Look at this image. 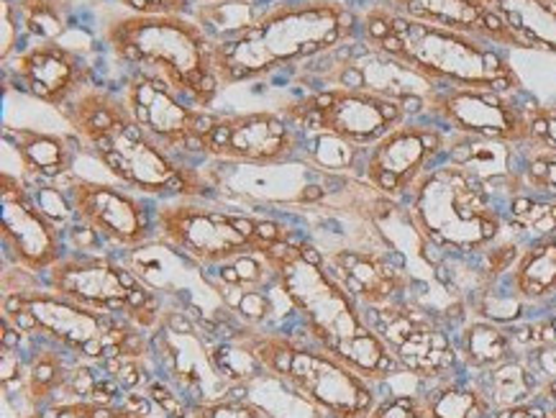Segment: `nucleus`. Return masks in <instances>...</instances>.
<instances>
[{"label": "nucleus", "mask_w": 556, "mask_h": 418, "mask_svg": "<svg viewBox=\"0 0 556 418\" xmlns=\"http://www.w3.org/2000/svg\"><path fill=\"white\" fill-rule=\"evenodd\" d=\"M116 418H152V416H147V414H139V410L128 408L126 403H124V406H118V414H116Z\"/></svg>", "instance_id": "obj_48"}, {"label": "nucleus", "mask_w": 556, "mask_h": 418, "mask_svg": "<svg viewBox=\"0 0 556 418\" xmlns=\"http://www.w3.org/2000/svg\"><path fill=\"white\" fill-rule=\"evenodd\" d=\"M523 49L556 54V5L546 0H484Z\"/></svg>", "instance_id": "obj_26"}, {"label": "nucleus", "mask_w": 556, "mask_h": 418, "mask_svg": "<svg viewBox=\"0 0 556 418\" xmlns=\"http://www.w3.org/2000/svg\"><path fill=\"white\" fill-rule=\"evenodd\" d=\"M324 259L362 308H382L405 301L410 278L390 246H341L324 254Z\"/></svg>", "instance_id": "obj_22"}, {"label": "nucleus", "mask_w": 556, "mask_h": 418, "mask_svg": "<svg viewBox=\"0 0 556 418\" xmlns=\"http://www.w3.org/2000/svg\"><path fill=\"white\" fill-rule=\"evenodd\" d=\"M3 318L18 326L24 334H39L62 346L75 357L109 363L116 357L141 359L147 354V339L141 326L124 316L80 306L49 290L13 288L3 295Z\"/></svg>", "instance_id": "obj_7"}, {"label": "nucleus", "mask_w": 556, "mask_h": 418, "mask_svg": "<svg viewBox=\"0 0 556 418\" xmlns=\"http://www.w3.org/2000/svg\"><path fill=\"white\" fill-rule=\"evenodd\" d=\"M493 418H552V416H548V410L541 406L539 401H531V403H526V406L495 410Z\"/></svg>", "instance_id": "obj_46"}, {"label": "nucleus", "mask_w": 556, "mask_h": 418, "mask_svg": "<svg viewBox=\"0 0 556 418\" xmlns=\"http://www.w3.org/2000/svg\"><path fill=\"white\" fill-rule=\"evenodd\" d=\"M190 418H269V414L260 403L249 398L247 385H241L237 393L226 395V398L195 403L190 408Z\"/></svg>", "instance_id": "obj_37"}, {"label": "nucleus", "mask_w": 556, "mask_h": 418, "mask_svg": "<svg viewBox=\"0 0 556 418\" xmlns=\"http://www.w3.org/2000/svg\"><path fill=\"white\" fill-rule=\"evenodd\" d=\"M531 105H520L516 96L488 88L441 85L426 98L420 116L444 126L454 137L503 141L531 147Z\"/></svg>", "instance_id": "obj_14"}, {"label": "nucleus", "mask_w": 556, "mask_h": 418, "mask_svg": "<svg viewBox=\"0 0 556 418\" xmlns=\"http://www.w3.org/2000/svg\"><path fill=\"white\" fill-rule=\"evenodd\" d=\"M359 34L437 85L488 88L508 96L523 90L505 49L452 28L405 18L382 3L359 11Z\"/></svg>", "instance_id": "obj_4"}, {"label": "nucleus", "mask_w": 556, "mask_h": 418, "mask_svg": "<svg viewBox=\"0 0 556 418\" xmlns=\"http://www.w3.org/2000/svg\"><path fill=\"white\" fill-rule=\"evenodd\" d=\"M154 233L195 265L265 254L269 246L295 239V229L277 218L213 208L203 201H173L154 211Z\"/></svg>", "instance_id": "obj_9"}, {"label": "nucleus", "mask_w": 556, "mask_h": 418, "mask_svg": "<svg viewBox=\"0 0 556 418\" xmlns=\"http://www.w3.org/2000/svg\"><path fill=\"white\" fill-rule=\"evenodd\" d=\"M546 3H552V5H556V0H546Z\"/></svg>", "instance_id": "obj_50"}, {"label": "nucleus", "mask_w": 556, "mask_h": 418, "mask_svg": "<svg viewBox=\"0 0 556 418\" xmlns=\"http://www.w3.org/2000/svg\"><path fill=\"white\" fill-rule=\"evenodd\" d=\"M21 28L37 41H60L70 28V0H13Z\"/></svg>", "instance_id": "obj_32"}, {"label": "nucleus", "mask_w": 556, "mask_h": 418, "mask_svg": "<svg viewBox=\"0 0 556 418\" xmlns=\"http://www.w3.org/2000/svg\"><path fill=\"white\" fill-rule=\"evenodd\" d=\"M60 188L75 221L98 239L124 250H139L152 239L154 214H149L144 201L128 188L85 177H70Z\"/></svg>", "instance_id": "obj_18"}, {"label": "nucleus", "mask_w": 556, "mask_h": 418, "mask_svg": "<svg viewBox=\"0 0 556 418\" xmlns=\"http://www.w3.org/2000/svg\"><path fill=\"white\" fill-rule=\"evenodd\" d=\"M73 370H75V365L67 363L62 352L41 350L34 354V357L28 359V367H26L28 401H31L34 406L47 403L54 393L64 391V385H67Z\"/></svg>", "instance_id": "obj_34"}, {"label": "nucleus", "mask_w": 556, "mask_h": 418, "mask_svg": "<svg viewBox=\"0 0 556 418\" xmlns=\"http://www.w3.org/2000/svg\"><path fill=\"white\" fill-rule=\"evenodd\" d=\"M260 13L262 11L254 9V0H226V3H201L195 18L213 39V45H218V41L233 39L247 26H252Z\"/></svg>", "instance_id": "obj_33"}, {"label": "nucleus", "mask_w": 556, "mask_h": 418, "mask_svg": "<svg viewBox=\"0 0 556 418\" xmlns=\"http://www.w3.org/2000/svg\"><path fill=\"white\" fill-rule=\"evenodd\" d=\"M5 144L13 147L18 165L24 169L28 186L54 188L70 180L77 154L83 152L80 139L70 134H56L45 129H28V126H5Z\"/></svg>", "instance_id": "obj_24"}, {"label": "nucleus", "mask_w": 556, "mask_h": 418, "mask_svg": "<svg viewBox=\"0 0 556 418\" xmlns=\"http://www.w3.org/2000/svg\"><path fill=\"white\" fill-rule=\"evenodd\" d=\"M18 31H24V28H21L16 5H13V0H3V52H0L3 65H9L13 49L18 45Z\"/></svg>", "instance_id": "obj_43"}, {"label": "nucleus", "mask_w": 556, "mask_h": 418, "mask_svg": "<svg viewBox=\"0 0 556 418\" xmlns=\"http://www.w3.org/2000/svg\"><path fill=\"white\" fill-rule=\"evenodd\" d=\"M13 85L34 101L62 111L77 96L92 88L96 69L83 52L60 45V41H37L5 67Z\"/></svg>", "instance_id": "obj_21"}, {"label": "nucleus", "mask_w": 556, "mask_h": 418, "mask_svg": "<svg viewBox=\"0 0 556 418\" xmlns=\"http://www.w3.org/2000/svg\"><path fill=\"white\" fill-rule=\"evenodd\" d=\"M98 403L90 401H70V403H49V406L34 410L26 418H96Z\"/></svg>", "instance_id": "obj_40"}, {"label": "nucleus", "mask_w": 556, "mask_h": 418, "mask_svg": "<svg viewBox=\"0 0 556 418\" xmlns=\"http://www.w3.org/2000/svg\"><path fill=\"white\" fill-rule=\"evenodd\" d=\"M60 113L85 152L101 162L118 186L162 201H205L216 193L208 175L149 137L124 98L111 90L92 85Z\"/></svg>", "instance_id": "obj_2"}, {"label": "nucleus", "mask_w": 556, "mask_h": 418, "mask_svg": "<svg viewBox=\"0 0 556 418\" xmlns=\"http://www.w3.org/2000/svg\"><path fill=\"white\" fill-rule=\"evenodd\" d=\"M497 282H484V286L477 290V301H475V314L484 318V321H495L503 326L518 324L523 318V311L529 303L520 297L513 286L508 282V290L497 288Z\"/></svg>", "instance_id": "obj_35"}, {"label": "nucleus", "mask_w": 556, "mask_h": 418, "mask_svg": "<svg viewBox=\"0 0 556 418\" xmlns=\"http://www.w3.org/2000/svg\"><path fill=\"white\" fill-rule=\"evenodd\" d=\"M367 418H429L424 395H390L377 401Z\"/></svg>", "instance_id": "obj_38"}, {"label": "nucleus", "mask_w": 556, "mask_h": 418, "mask_svg": "<svg viewBox=\"0 0 556 418\" xmlns=\"http://www.w3.org/2000/svg\"><path fill=\"white\" fill-rule=\"evenodd\" d=\"M262 257L273 267L275 286L288 297L292 311L301 314L313 342L372 382L401 372L390 346L369 326L352 293L326 267L316 246L295 237L269 246Z\"/></svg>", "instance_id": "obj_1"}, {"label": "nucleus", "mask_w": 556, "mask_h": 418, "mask_svg": "<svg viewBox=\"0 0 556 418\" xmlns=\"http://www.w3.org/2000/svg\"><path fill=\"white\" fill-rule=\"evenodd\" d=\"M503 216L505 229L518 233V237H529V242L556 231V203L533 195L529 190L510 195L505 201Z\"/></svg>", "instance_id": "obj_31"}, {"label": "nucleus", "mask_w": 556, "mask_h": 418, "mask_svg": "<svg viewBox=\"0 0 556 418\" xmlns=\"http://www.w3.org/2000/svg\"><path fill=\"white\" fill-rule=\"evenodd\" d=\"M124 101L149 137L177 157L198 154V131L205 111L177 93L165 77L134 69L126 80Z\"/></svg>", "instance_id": "obj_19"}, {"label": "nucleus", "mask_w": 556, "mask_h": 418, "mask_svg": "<svg viewBox=\"0 0 556 418\" xmlns=\"http://www.w3.org/2000/svg\"><path fill=\"white\" fill-rule=\"evenodd\" d=\"M520 180H523V190L556 203V152L541 147H523Z\"/></svg>", "instance_id": "obj_36"}, {"label": "nucleus", "mask_w": 556, "mask_h": 418, "mask_svg": "<svg viewBox=\"0 0 556 418\" xmlns=\"http://www.w3.org/2000/svg\"><path fill=\"white\" fill-rule=\"evenodd\" d=\"M429 418H493L495 408L484 398L480 385L472 380L444 378L433 382L431 391L424 393Z\"/></svg>", "instance_id": "obj_30"}, {"label": "nucleus", "mask_w": 556, "mask_h": 418, "mask_svg": "<svg viewBox=\"0 0 556 418\" xmlns=\"http://www.w3.org/2000/svg\"><path fill=\"white\" fill-rule=\"evenodd\" d=\"M280 113L305 137H331L359 149H369L395 126L418 116V111L403 101L346 88L308 90L282 103Z\"/></svg>", "instance_id": "obj_11"}, {"label": "nucleus", "mask_w": 556, "mask_h": 418, "mask_svg": "<svg viewBox=\"0 0 556 418\" xmlns=\"http://www.w3.org/2000/svg\"><path fill=\"white\" fill-rule=\"evenodd\" d=\"M380 3L420 24L452 28L501 49H523L520 39L484 0H380Z\"/></svg>", "instance_id": "obj_23"}, {"label": "nucleus", "mask_w": 556, "mask_h": 418, "mask_svg": "<svg viewBox=\"0 0 556 418\" xmlns=\"http://www.w3.org/2000/svg\"><path fill=\"white\" fill-rule=\"evenodd\" d=\"M405 216L420 242L437 252L484 254L501 242L503 208L480 177L452 160H441L405 198Z\"/></svg>", "instance_id": "obj_6"}, {"label": "nucleus", "mask_w": 556, "mask_h": 418, "mask_svg": "<svg viewBox=\"0 0 556 418\" xmlns=\"http://www.w3.org/2000/svg\"><path fill=\"white\" fill-rule=\"evenodd\" d=\"M536 401L548 410V416L556 418V380H544V382H541Z\"/></svg>", "instance_id": "obj_47"}, {"label": "nucleus", "mask_w": 556, "mask_h": 418, "mask_svg": "<svg viewBox=\"0 0 556 418\" xmlns=\"http://www.w3.org/2000/svg\"><path fill=\"white\" fill-rule=\"evenodd\" d=\"M241 344L305 403L331 418H367L377 406L375 382L362 378L324 346L282 334H237Z\"/></svg>", "instance_id": "obj_8"}, {"label": "nucleus", "mask_w": 556, "mask_h": 418, "mask_svg": "<svg viewBox=\"0 0 556 418\" xmlns=\"http://www.w3.org/2000/svg\"><path fill=\"white\" fill-rule=\"evenodd\" d=\"M154 329V350L162 365L177 380V385L195 395L198 403L226 398L239 391L241 385H231L220 372L213 346L203 342L201 329H195V321L188 314L165 311Z\"/></svg>", "instance_id": "obj_20"}, {"label": "nucleus", "mask_w": 556, "mask_h": 418, "mask_svg": "<svg viewBox=\"0 0 556 418\" xmlns=\"http://www.w3.org/2000/svg\"><path fill=\"white\" fill-rule=\"evenodd\" d=\"M359 37V11L344 0H282L233 39L216 45L220 85L265 80L277 69L301 67Z\"/></svg>", "instance_id": "obj_3"}, {"label": "nucleus", "mask_w": 556, "mask_h": 418, "mask_svg": "<svg viewBox=\"0 0 556 418\" xmlns=\"http://www.w3.org/2000/svg\"><path fill=\"white\" fill-rule=\"evenodd\" d=\"M103 45L121 65L165 77L203 111H211L224 90L216 45L198 21L182 13H118L103 24Z\"/></svg>", "instance_id": "obj_5"}, {"label": "nucleus", "mask_w": 556, "mask_h": 418, "mask_svg": "<svg viewBox=\"0 0 556 418\" xmlns=\"http://www.w3.org/2000/svg\"><path fill=\"white\" fill-rule=\"evenodd\" d=\"M295 80L303 85L305 93L308 90H326V88H346L359 90V93H372L380 98H392V101H403L424 113V103L433 90L441 85L431 83L416 69L405 65L380 47L369 45V41L356 37L346 45H341L331 52L316 56V60L305 62L298 69Z\"/></svg>", "instance_id": "obj_10"}, {"label": "nucleus", "mask_w": 556, "mask_h": 418, "mask_svg": "<svg viewBox=\"0 0 556 418\" xmlns=\"http://www.w3.org/2000/svg\"><path fill=\"white\" fill-rule=\"evenodd\" d=\"M446 160L456 162V165L467 167L469 173L488 186L493 193L516 195L523 190V180H520V160H523V147L503 144V141L490 139H475V137H454L448 139Z\"/></svg>", "instance_id": "obj_25"}, {"label": "nucleus", "mask_w": 556, "mask_h": 418, "mask_svg": "<svg viewBox=\"0 0 556 418\" xmlns=\"http://www.w3.org/2000/svg\"><path fill=\"white\" fill-rule=\"evenodd\" d=\"M531 147L556 152V105H531Z\"/></svg>", "instance_id": "obj_39"}, {"label": "nucleus", "mask_w": 556, "mask_h": 418, "mask_svg": "<svg viewBox=\"0 0 556 418\" xmlns=\"http://www.w3.org/2000/svg\"><path fill=\"white\" fill-rule=\"evenodd\" d=\"M305 134L280 111H205L198 154L252 167H280L303 154Z\"/></svg>", "instance_id": "obj_13"}, {"label": "nucleus", "mask_w": 556, "mask_h": 418, "mask_svg": "<svg viewBox=\"0 0 556 418\" xmlns=\"http://www.w3.org/2000/svg\"><path fill=\"white\" fill-rule=\"evenodd\" d=\"M508 282L526 303H544L556 295V231L520 250Z\"/></svg>", "instance_id": "obj_27"}, {"label": "nucleus", "mask_w": 556, "mask_h": 418, "mask_svg": "<svg viewBox=\"0 0 556 418\" xmlns=\"http://www.w3.org/2000/svg\"><path fill=\"white\" fill-rule=\"evenodd\" d=\"M131 13H182L192 11V0H118Z\"/></svg>", "instance_id": "obj_42"}, {"label": "nucleus", "mask_w": 556, "mask_h": 418, "mask_svg": "<svg viewBox=\"0 0 556 418\" xmlns=\"http://www.w3.org/2000/svg\"><path fill=\"white\" fill-rule=\"evenodd\" d=\"M0 216H3V250L18 270L47 273L64 257L62 231L41 208L24 177L0 173Z\"/></svg>", "instance_id": "obj_17"}, {"label": "nucleus", "mask_w": 556, "mask_h": 418, "mask_svg": "<svg viewBox=\"0 0 556 418\" xmlns=\"http://www.w3.org/2000/svg\"><path fill=\"white\" fill-rule=\"evenodd\" d=\"M147 395L167 418H190V408L185 406V403L177 401V395L169 391L165 382H156V380L149 382Z\"/></svg>", "instance_id": "obj_41"}, {"label": "nucleus", "mask_w": 556, "mask_h": 418, "mask_svg": "<svg viewBox=\"0 0 556 418\" xmlns=\"http://www.w3.org/2000/svg\"><path fill=\"white\" fill-rule=\"evenodd\" d=\"M365 316L382 342L390 346L392 357L418 380L439 382L452 378L459 365L456 342L441 318L410 301H397L382 308H365Z\"/></svg>", "instance_id": "obj_15"}, {"label": "nucleus", "mask_w": 556, "mask_h": 418, "mask_svg": "<svg viewBox=\"0 0 556 418\" xmlns=\"http://www.w3.org/2000/svg\"><path fill=\"white\" fill-rule=\"evenodd\" d=\"M454 342L456 352H459V363L472 372L493 370L505 359L516 357V339H513L508 326L484 321V318L462 326Z\"/></svg>", "instance_id": "obj_28"}, {"label": "nucleus", "mask_w": 556, "mask_h": 418, "mask_svg": "<svg viewBox=\"0 0 556 418\" xmlns=\"http://www.w3.org/2000/svg\"><path fill=\"white\" fill-rule=\"evenodd\" d=\"M47 286L56 295L103 314L124 316L141 329H154L162 318L160 297L139 275L98 254H64L47 270Z\"/></svg>", "instance_id": "obj_12"}, {"label": "nucleus", "mask_w": 556, "mask_h": 418, "mask_svg": "<svg viewBox=\"0 0 556 418\" xmlns=\"http://www.w3.org/2000/svg\"><path fill=\"white\" fill-rule=\"evenodd\" d=\"M201 3H226V0H201Z\"/></svg>", "instance_id": "obj_49"}, {"label": "nucleus", "mask_w": 556, "mask_h": 418, "mask_svg": "<svg viewBox=\"0 0 556 418\" xmlns=\"http://www.w3.org/2000/svg\"><path fill=\"white\" fill-rule=\"evenodd\" d=\"M475 382L495 410L526 406V403L539 398L541 388L539 372L533 370L529 359L518 357V354L493 367V370L477 372Z\"/></svg>", "instance_id": "obj_29"}, {"label": "nucleus", "mask_w": 556, "mask_h": 418, "mask_svg": "<svg viewBox=\"0 0 556 418\" xmlns=\"http://www.w3.org/2000/svg\"><path fill=\"white\" fill-rule=\"evenodd\" d=\"M526 359H529L533 370L539 372L541 382L556 380V342L533 346V350H529V357Z\"/></svg>", "instance_id": "obj_44"}, {"label": "nucleus", "mask_w": 556, "mask_h": 418, "mask_svg": "<svg viewBox=\"0 0 556 418\" xmlns=\"http://www.w3.org/2000/svg\"><path fill=\"white\" fill-rule=\"evenodd\" d=\"M448 139L444 126L413 116L367 149L359 177L380 195L405 203L420 177L446 157Z\"/></svg>", "instance_id": "obj_16"}, {"label": "nucleus", "mask_w": 556, "mask_h": 418, "mask_svg": "<svg viewBox=\"0 0 556 418\" xmlns=\"http://www.w3.org/2000/svg\"><path fill=\"white\" fill-rule=\"evenodd\" d=\"M0 378H3V391L9 393L11 388L16 391V388L24 382L26 385V370L24 365H21V359L16 357V350H9V346H3V354H0Z\"/></svg>", "instance_id": "obj_45"}]
</instances>
